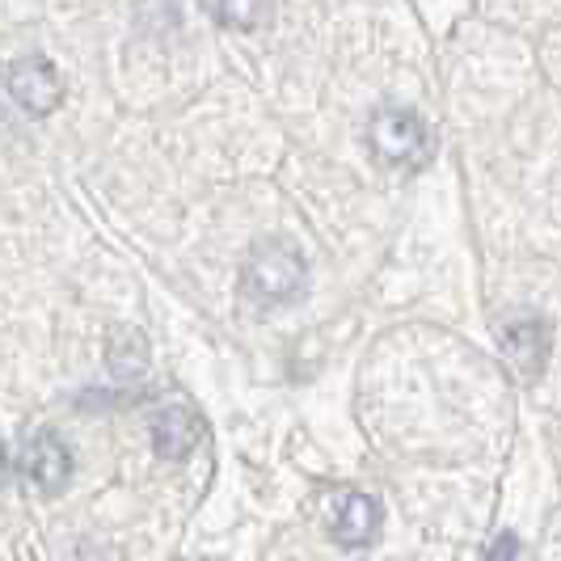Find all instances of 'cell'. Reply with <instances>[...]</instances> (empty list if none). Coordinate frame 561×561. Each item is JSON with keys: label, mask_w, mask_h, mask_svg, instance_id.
I'll use <instances>...</instances> for the list:
<instances>
[{"label": "cell", "mask_w": 561, "mask_h": 561, "mask_svg": "<svg viewBox=\"0 0 561 561\" xmlns=\"http://www.w3.org/2000/svg\"><path fill=\"white\" fill-rule=\"evenodd\" d=\"M22 473H26L43 494H59L72 478V451L64 448L56 431H34L22 444Z\"/></svg>", "instance_id": "5b68a950"}, {"label": "cell", "mask_w": 561, "mask_h": 561, "mask_svg": "<svg viewBox=\"0 0 561 561\" xmlns=\"http://www.w3.org/2000/svg\"><path fill=\"white\" fill-rule=\"evenodd\" d=\"M4 93L30 114V118H47L64 102V84H59L56 64L47 56H22L4 68Z\"/></svg>", "instance_id": "3957f363"}, {"label": "cell", "mask_w": 561, "mask_h": 561, "mask_svg": "<svg viewBox=\"0 0 561 561\" xmlns=\"http://www.w3.org/2000/svg\"><path fill=\"white\" fill-rule=\"evenodd\" d=\"M367 148L380 165L405 169L414 173L431 161V131L414 111H397V106H380L367 118Z\"/></svg>", "instance_id": "7a4b0ae2"}, {"label": "cell", "mask_w": 561, "mask_h": 561, "mask_svg": "<svg viewBox=\"0 0 561 561\" xmlns=\"http://www.w3.org/2000/svg\"><path fill=\"white\" fill-rule=\"evenodd\" d=\"M511 558H515V536L503 533V540L490 549V561H511Z\"/></svg>", "instance_id": "30bf717a"}, {"label": "cell", "mask_w": 561, "mask_h": 561, "mask_svg": "<svg viewBox=\"0 0 561 561\" xmlns=\"http://www.w3.org/2000/svg\"><path fill=\"white\" fill-rule=\"evenodd\" d=\"M106 364L118 380H136L148 371V342H144L140 330H127V325H118L111 334V351H106Z\"/></svg>", "instance_id": "ba28073f"}, {"label": "cell", "mask_w": 561, "mask_h": 561, "mask_svg": "<svg viewBox=\"0 0 561 561\" xmlns=\"http://www.w3.org/2000/svg\"><path fill=\"white\" fill-rule=\"evenodd\" d=\"M9 481V451H4V444H0V485Z\"/></svg>", "instance_id": "8fae6325"}, {"label": "cell", "mask_w": 561, "mask_h": 561, "mask_svg": "<svg viewBox=\"0 0 561 561\" xmlns=\"http://www.w3.org/2000/svg\"><path fill=\"white\" fill-rule=\"evenodd\" d=\"M203 444V422L186 405H169L152 419V448L161 460H186Z\"/></svg>", "instance_id": "52a82bcc"}, {"label": "cell", "mask_w": 561, "mask_h": 561, "mask_svg": "<svg viewBox=\"0 0 561 561\" xmlns=\"http://www.w3.org/2000/svg\"><path fill=\"white\" fill-rule=\"evenodd\" d=\"M376 533H380V503L371 494L351 485L330 494V536L342 549H364L376 540Z\"/></svg>", "instance_id": "277c9868"}, {"label": "cell", "mask_w": 561, "mask_h": 561, "mask_svg": "<svg viewBox=\"0 0 561 561\" xmlns=\"http://www.w3.org/2000/svg\"><path fill=\"white\" fill-rule=\"evenodd\" d=\"M305 287H309V262H305V253L296 250L291 241H283V237L257 241L250 257H245V266H241V291L257 309L287 305V300L305 296Z\"/></svg>", "instance_id": "6da1fadb"}, {"label": "cell", "mask_w": 561, "mask_h": 561, "mask_svg": "<svg viewBox=\"0 0 561 561\" xmlns=\"http://www.w3.org/2000/svg\"><path fill=\"white\" fill-rule=\"evenodd\" d=\"M499 342H503L506 359L519 367L524 376H536L545 367V355H549V325L540 317H506L499 325Z\"/></svg>", "instance_id": "8992f818"}, {"label": "cell", "mask_w": 561, "mask_h": 561, "mask_svg": "<svg viewBox=\"0 0 561 561\" xmlns=\"http://www.w3.org/2000/svg\"><path fill=\"white\" fill-rule=\"evenodd\" d=\"M275 13V0H220V22L232 30H262Z\"/></svg>", "instance_id": "9c48e42d"}]
</instances>
